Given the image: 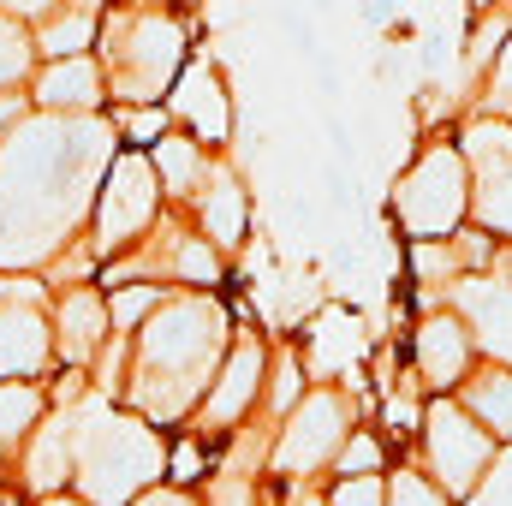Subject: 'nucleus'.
Listing matches in <instances>:
<instances>
[{"label": "nucleus", "instance_id": "f257e3e1", "mask_svg": "<svg viewBox=\"0 0 512 506\" xmlns=\"http://www.w3.org/2000/svg\"><path fill=\"white\" fill-rule=\"evenodd\" d=\"M108 126L96 120H42L24 126L6 143L0 161V262L12 256V233L30 239V256L42 251L36 233H48V245H60L54 233L90 209V185L96 167L108 161Z\"/></svg>", "mask_w": 512, "mask_h": 506}, {"label": "nucleus", "instance_id": "f03ea898", "mask_svg": "<svg viewBox=\"0 0 512 506\" xmlns=\"http://www.w3.org/2000/svg\"><path fill=\"white\" fill-rule=\"evenodd\" d=\"M221 340H227V310L215 298H167L137 334V358L126 376L137 411L155 423L185 417L203 399L209 370L221 364Z\"/></svg>", "mask_w": 512, "mask_h": 506}, {"label": "nucleus", "instance_id": "7ed1b4c3", "mask_svg": "<svg viewBox=\"0 0 512 506\" xmlns=\"http://www.w3.org/2000/svg\"><path fill=\"white\" fill-rule=\"evenodd\" d=\"M167 471V447L149 423L108 411L90 399L72 417V483L84 489L90 506H131L137 489H149Z\"/></svg>", "mask_w": 512, "mask_h": 506}, {"label": "nucleus", "instance_id": "20e7f679", "mask_svg": "<svg viewBox=\"0 0 512 506\" xmlns=\"http://www.w3.org/2000/svg\"><path fill=\"white\" fill-rule=\"evenodd\" d=\"M471 215V167L459 143H429L393 185V221L411 239H453Z\"/></svg>", "mask_w": 512, "mask_h": 506}, {"label": "nucleus", "instance_id": "39448f33", "mask_svg": "<svg viewBox=\"0 0 512 506\" xmlns=\"http://www.w3.org/2000/svg\"><path fill=\"white\" fill-rule=\"evenodd\" d=\"M108 54H114V90L126 96V108H143L179 78V66H185V24L167 18V12L120 18L114 36H108Z\"/></svg>", "mask_w": 512, "mask_h": 506}, {"label": "nucleus", "instance_id": "423d86ee", "mask_svg": "<svg viewBox=\"0 0 512 506\" xmlns=\"http://www.w3.org/2000/svg\"><path fill=\"white\" fill-rule=\"evenodd\" d=\"M346 441H352V405H346V393L340 387H316L280 423V435L268 447V465H274V477H316L322 465L340 459Z\"/></svg>", "mask_w": 512, "mask_h": 506}, {"label": "nucleus", "instance_id": "0eeeda50", "mask_svg": "<svg viewBox=\"0 0 512 506\" xmlns=\"http://www.w3.org/2000/svg\"><path fill=\"white\" fill-rule=\"evenodd\" d=\"M495 435L459 405V399H435L429 411H423V459H429V477L453 495V501H465L477 483H483V471L495 465Z\"/></svg>", "mask_w": 512, "mask_h": 506}, {"label": "nucleus", "instance_id": "6e6552de", "mask_svg": "<svg viewBox=\"0 0 512 506\" xmlns=\"http://www.w3.org/2000/svg\"><path fill=\"white\" fill-rule=\"evenodd\" d=\"M155 203H161V179H155V161L149 155H114V167H108V185L96 191V256H114L137 245V233H149V221H155Z\"/></svg>", "mask_w": 512, "mask_h": 506}, {"label": "nucleus", "instance_id": "1a4fd4ad", "mask_svg": "<svg viewBox=\"0 0 512 506\" xmlns=\"http://www.w3.org/2000/svg\"><path fill=\"white\" fill-rule=\"evenodd\" d=\"M465 167H471V215L483 233L512 239V120L477 114L465 126Z\"/></svg>", "mask_w": 512, "mask_h": 506}, {"label": "nucleus", "instance_id": "9d476101", "mask_svg": "<svg viewBox=\"0 0 512 506\" xmlns=\"http://www.w3.org/2000/svg\"><path fill=\"white\" fill-rule=\"evenodd\" d=\"M447 298H453V316L471 328L477 352L489 364H507L512 370V274H495V268L465 274V280H453Z\"/></svg>", "mask_w": 512, "mask_h": 506}, {"label": "nucleus", "instance_id": "9b49d317", "mask_svg": "<svg viewBox=\"0 0 512 506\" xmlns=\"http://www.w3.org/2000/svg\"><path fill=\"white\" fill-rule=\"evenodd\" d=\"M411 352H417V381H423L429 393H453V387H465V376H471L477 340H471V328H465L453 310H435V316L417 322Z\"/></svg>", "mask_w": 512, "mask_h": 506}, {"label": "nucleus", "instance_id": "f8f14e48", "mask_svg": "<svg viewBox=\"0 0 512 506\" xmlns=\"http://www.w3.org/2000/svg\"><path fill=\"white\" fill-rule=\"evenodd\" d=\"M262 370H268V352H262V340H256V334H245V340L227 352L221 376H215L209 399H203V423H209V435H221L227 423H239V417L251 411L256 387H262Z\"/></svg>", "mask_w": 512, "mask_h": 506}, {"label": "nucleus", "instance_id": "ddd939ff", "mask_svg": "<svg viewBox=\"0 0 512 506\" xmlns=\"http://www.w3.org/2000/svg\"><path fill=\"white\" fill-rule=\"evenodd\" d=\"M173 114L185 120V131L197 143H221L233 131V96L221 84V72L203 60V66H185V78L173 84Z\"/></svg>", "mask_w": 512, "mask_h": 506}, {"label": "nucleus", "instance_id": "4468645a", "mask_svg": "<svg viewBox=\"0 0 512 506\" xmlns=\"http://www.w3.org/2000/svg\"><path fill=\"white\" fill-rule=\"evenodd\" d=\"M54 358V328L36 304H0V381L36 376Z\"/></svg>", "mask_w": 512, "mask_h": 506}, {"label": "nucleus", "instance_id": "2eb2a0df", "mask_svg": "<svg viewBox=\"0 0 512 506\" xmlns=\"http://www.w3.org/2000/svg\"><path fill=\"white\" fill-rule=\"evenodd\" d=\"M108 328H114V316H108V304H102L90 286H84V292H66V298H60V322H54V352H60L72 370H84V364H96Z\"/></svg>", "mask_w": 512, "mask_h": 506}, {"label": "nucleus", "instance_id": "dca6fc26", "mask_svg": "<svg viewBox=\"0 0 512 506\" xmlns=\"http://www.w3.org/2000/svg\"><path fill=\"white\" fill-rule=\"evenodd\" d=\"M197 215H203L209 245L233 251V245L245 239V227H251V197H245V179H233V173H221V167H215V179H209V185H203V197H197Z\"/></svg>", "mask_w": 512, "mask_h": 506}, {"label": "nucleus", "instance_id": "f3484780", "mask_svg": "<svg viewBox=\"0 0 512 506\" xmlns=\"http://www.w3.org/2000/svg\"><path fill=\"white\" fill-rule=\"evenodd\" d=\"M155 179L173 197H203V185L215 179V167H209V155H203V143L191 131H167L155 143Z\"/></svg>", "mask_w": 512, "mask_h": 506}, {"label": "nucleus", "instance_id": "a211bd4d", "mask_svg": "<svg viewBox=\"0 0 512 506\" xmlns=\"http://www.w3.org/2000/svg\"><path fill=\"white\" fill-rule=\"evenodd\" d=\"M36 102L54 108V114H90L102 102V72L90 60H78V54L72 60H54L42 72V84H36Z\"/></svg>", "mask_w": 512, "mask_h": 506}, {"label": "nucleus", "instance_id": "6ab92c4d", "mask_svg": "<svg viewBox=\"0 0 512 506\" xmlns=\"http://www.w3.org/2000/svg\"><path fill=\"white\" fill-rule=\"evenodd\" d=\"M495 441L512 447V370L507 364H483L477 376H465V399H459Z\"/></svg>", "mask_w": 512, "mask_h": 506}, {"label": "nucleus", "instance_id": "aec40b11", "mask_svg": "<svg viewBox=\"0 0 512 506\" xmlns=\"http://www.w3.org/2000/svg\"><path fill=\"white\" fill-rule=\"evenodd\" d=\"M358 352H364L358 316H346V310L316 316V328H310V370H316V376H340Z\"/></svg>", "mask_w": 512, "mask_h": 506}, {"label": "nucleus", "instance_id": "412c9836", "mask_svg": "<svg viewBox=\"0 0 512 506\" xmlns=\"http://www.w3.org/2000/svg\"><path fill=\"white\" fill-rule=\"evenodd\" d=\"M24 477H30L36 495H54V489L72 483V423H48L42 429V441L24 459Z\"/></svg>", "mask_w": 512, "mask_h": 506}, {"label": "nucleus", "instance_id": "4be33fe9", "mask_svg": "<svg viewBox=\"0 0 512 506\" xmlns=\"http://www.w3.org/2000/svg\"><path fill=\"white\" fill-rule=\"evenodd\" d=\"M411 274L423 292H453V280H465V256L453 239H411Z\"/></svg>", "mask_w": 512, "mask_h": 506}, {"label": "nucleus", "instance_id": "5701e85b", "mask_svg": "<svg viewBox=\"0 0 512 506\" xmlns=\"http://www.w3.org/2000/svg\"><path fill=\"white\" fill-rule=\"evenodd\" d=\"M90 36H96L90 6H72V12H54V18L36 30V48H42L48 60H72L78 48H90Z\"/></svg>", "mask_w": 512, "mask_h": 506}, {"label": "nucleus", "instance_id": "b1692460", "mask_svg": "<svg viewBox=\"0 0 512 506\" xmlns=\"http://www.w3.org/2000/svg\"><path fill=\"white\" fill-rule=\"evenodd\" d=\"M36 417H42V387H30V381H0V447H12Z\"/></svg>", "mask_w": 512, "mask_h": 506}, {"label": "nucleus", "instance_id": "393cba45", "mask_svg": "<svg viewBox=\"0 0 512 506\" xmlns=\"http://www.w3.org/2000/svg\"><path fill=\"white\" fill-rule=\"evenodd\" d=\"M507 36H512V12H489L477 30H471V42H465V72L477 78L489 60H501V48H507Z\"/></svg>", "mask_w": 512, "mask_h": 506}, {"label": "nucleus", "instance_id": "a878e982", "mask_svg": "<svg viewBox=\"0 0 512 506\" xmlns=\"http://www.w3.org/2000/svg\"><path fill=\"white\" fill-rule=\"evenodd\" d=\"M387 506H453V495L423 471H393L387 477Z\"/></svg>", "mask_w": 512, "mask_h": 506}, {"label": "nucleus", "instance_id": "bb28decb", "mask_svg": "<svg viewBox=\"0 0 512 506\" xmlns=\"http://www.w3.org/2000/svg\"><path fill=\"white\" fill-rule=\"evenodd\" d=\"M334 471H340V477H382V441L364 435V429H352V441L340 447Z\"/></svg>", "mask_w": 512, "mask_h": 506}, {"label": "nucleus", "instance_id": "cd10ccee", "mask_svg": "<svg viewBox=\"0 0 512 506\" xmlns=\"http://www.w3.org/2000/svg\"><path fill=\"white\" fill-rule=\"evenodd\" d=\"M465 506H512V447L495 453V465L483 471V483L465 495Z\"/></svg>", "mask_w": 512, "mask_h": 506}, {"label": "nucleus", "instance_id": "c85d7f7f", "mask_svg": "<svg viewBox=\"0 0 512 506\" xmlns=\"http://www.w3.org/2000/svg\"><path fill=\"white\" fill-rule=\"evenodd\" d=\"M298 381H304V364L286 352L280 370H274V381H268V405H274V417H292V411L304 405V387H298Z\"/></svg>", "mask_w": 512, "mask_h": 506}, {"label": "nucleus", "instance_id": "c756f323", "mask_svg": "<svg viewBox=\"0 0 512 506\" xmlns=\"http://www.w3.org/2000/svg\"><path fill=\"white\" fill-rule=\"evenodd\" d=\"M24 66H30V36H24V24H18V18H6V12H0V84L24 78Z\"/></svg>", "mask_w": 512, "mask_h": 506}, {"label": "nucleus", "instance_id": "7c9ffc66", "mask_svg": "<svg viewBox=\"0 0 512 506\" xmlns=\"http://www.w3.org/2000/svg\"><path fill=\"white\" fill-rule=\"evenodd\" d=\"M161 304H167V292H161V286H131V292L114 298V310H108V316H114V328H131V322H143V316H149V310H161Z\"/></svg>", "mask_w": 512, "mask_h": 506}, {"label": "nucleus", "instance_id": "2f4dec72", "mask_svg": "<svg viewBox=\"0 0 512 506\" xmlns=\"http://www.w3.org/2000/svg\"><path fill=\"white\" fill-rule=\"evenodd\" d=\"M328 506H387V477H340Z\"/></svg>", "mask_w": 512, "mask_h": 506}, {"label": "nucleus", "instance_id": "473e14b6", "mask_svg": "<svg viewBox=\"0 0 512 506\" xmlns=\"http://www.w3.org/2000/svg\"><path fill=\"white\" fill-rule=\"evenodd\" d=\"M120 126H126V137H137V143H161V137H167V114H161L155 102H143V108H126V114H120Z\"/></svg>", "mask_w": 512, "mask_h": 506}, {"label": "nucleus", "instance_id": "72a5a7b5", "mask_svg": "<svg viewBox=\"0 0 512 506\" xmlns=\"http://www.w3.org/2000/svg\"><path fill=\"white\" fill-rule=\"evenodd\" d=\"M501 108H512V36L495 60V72H489V114H501Z\"/></svg>", "mask_w": 512, "mask_h": 506}, {"label": "nucleus", "instance_id": "f704fd0d", "mask_svg": "<svg viewBox=\"0 0 512 506\" xmlns=\"http://www.w3.org/2000/svg\"><path fill=\"white\" fill-rule=\"evenodd\" d=\"M0 12L18 18V24H24V18H42V24H48V18L60 12V0H0Z\"/></svg>", "mask_w": 512, "mask_h": 506}, {"label": "nucleus", "instance_id": "c9c22d12", "mask_svg": "<svg viewBox=\"0 0 512 506\" xmlns=\"http://www.w3.org/2000/svg\"><path fill=\"white\" fill-rule=\"evenodd\" d=\"M358 18H364V24H376V30H387V24L399 18V0H364V6H358Z\"/></svg>", "mask_w": 512, "mask_h": 506}, {"label": "nucleus", "instance_id": "e433bc0d", "mask_svg": "<svg viewBox=\"0 0 512 506\" xmlns=\"http://www.w3.org/2000/svg\"><path fill=\"white\" fill-rule=\"evenodd\" d=\"M24 120V96H0V131Z\"/></svg>", "mask_w": 512, "mask_h": 506}, {"label": "nucleus", "instance_id": "4c0bfd02", "mask_svg": "<svg viewBox=\"0 0 512 506\" xmlns=\"http://www.w3.org/2000/svg\"><path fill=\"white\" fill-rule=\"evenodd\" d=\"M131 506H197L191 495H167V489H155V495H143V501H131Z\"/></svg>", "mask_w": 512, "mask_h": 506}, {"label": "nucleus", "instance_id": "58836bf2", "mask_svg": "<svg viewBox=\"0 0 512 506\" xmlns=\"http://www.w3.org/2000/svg\"><path fill=\"white\" fill-rule=\"evenodd\" d=\"M36 506H90V501H66V495H48V501H36Z\"/></svg>", "mask_w": 512, "mask_h": 506}]
</instances>
